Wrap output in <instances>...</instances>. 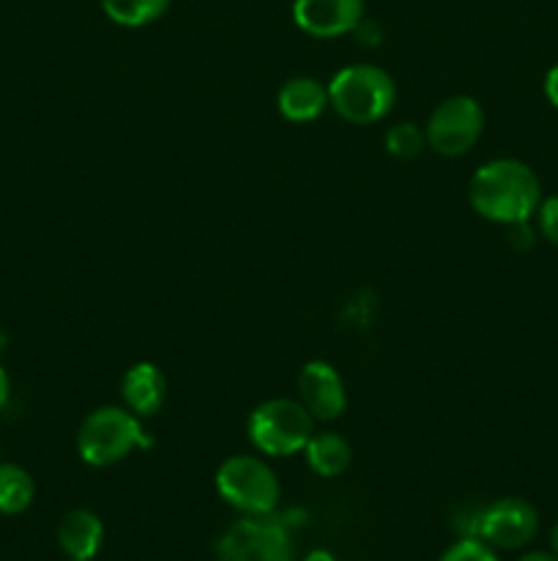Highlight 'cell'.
Wrapping results in <instances>:
<instances>
[{
    "instance_id": "cell-1",
    "label": "cell",
    "mask_w": 558,
    "mask_h": 561,
    "mask_svg": "<svg viewBox=\"0 0 558 561\" xmlns=\"http://www.w3.org/2000/svg\"><path fill=\"white\" fill-rule=\"evenodd\" d=\"M468 201L490 222L525 225L539 211L542 186L534 170L520 159H492L470 179Z\"/></svg>"
},
{
    "instance_id": "cell-22",
    "label": "cell",
    "mask_w": 558,
    "mask_h": 561,
    "mask_svg": "<svg viewBox=\"0 0 558 561\" xmlns=\"http://www.w3.org/2000/svg\"><path fill=\"white\" fill-rule=\"evenodd\" d=\"M520 561H558L556 553H547V551H534V553H525L520 557Z\"/></svg>"
},
{
    "instance_id": "cell-20",
    "label": "cell",
    "mask_w": 558,
    "mask_h": 561,
    "mask_svg": "<svg viewBox=\"0 0 558 561\" xmlns=\"http://www.w3.org/2000/svg\"><path fill=\"white\" fill-rule=\"evenodd\" d=\"M545 96H547V102H550L553 107L558 110V64L553 66L550 71H547V77H545Z\"/></svg>"
},
{
    "instance_id": "cell-21",
    "label": "cell",
    "mask_w": 558,
    "mask_h": 561,
    "mask_svg": "<svg viewBox=\"0 0 558 561\" xmlns=\"http://www.w3.org/2000/svg\"><path fill=\"white\" fill-rule=\"evenodd\" d=\"M9 392H11L9 373H5V367L0 365V409H3V405H5V400H9Z\"/></svg>"
},
{
    "instance_id": "cell-9",
    "label": "cell",
    "mask_w": 558,
    "mask_h": 561,
    "mask_svg": "<svg viewBox=\"0 0 558 561\" xmlns=\"http://www.w3.org/2000/svg\"><path fill=\"white\" fill-rule=\"evenodd\" d=\"M364 20V0H293V22L317 38H337Z\"/></svg>"
},
{
    "instance_id": "cell-7",
    "label": "cell",
    "mask_w": 558,
    "mask_h": 561,
    "mask_svg": "<svg viewBox=\"0 0 558 561\" xmlns=\"http://www.w3.org/2000/svg\"><path fill=\"white\" fill-rule=\"evenodd\" d=\"M485 131L481 104L470 96H449L432 110L425 126L427 146L441 157H463Z\"/></svg>"
},
{
    "instance_id": "cell-5",
    "label": "cell",
    "mask_w": 558,
    "mask_h": 561,
    "mask_svg": "<svg viewBox=\"0 0 558 561\" xmlns=\"http://www.w3.org/2000/svg\"><path fill=\"white\" fill-rule=\"evenodd\" d=\"M217 491L244 515H271L279 504L277 474L252 455H233L219 466Z\"/></svg>"
},
{
    "instance_id": "cell-19",
    "label": "cell",
    "mask_w": 558,
    "mask_h": 561,
    "mask_svg": "<svg viewBox=\"0 0 558 561\" xmlns=\"http://www.w3.org/2000/svg\"><path fill=\"white\" fill-rule=\"evenodd\" d=\"M536 219H539V230L550 244L558 247V195L547 197V201L539 203V211H536Z\"/></svg>"
},
{
    "instance_id": "cell-12",
    "label": "cell",
    "mask_w": 558,
    "mask_h": 561,
    "mask_svg": "<svg viewBox=\"0 0 558 561\" xmlns=\"http://www.w3.org/2000/svg\"><path fill=\"white\" fill-rule=\"evenodd\" d=\"M120 392H124V400L131 414L153 416L162 411L164 400H167V378H164V373L156 365L140 362V365L129 367Z\"/></svg>"
},
{
    "instance_id": "cell-11",
    "label": "cell",
    "mask_w": 558,
    "mask_h": 561,
    "mask_svg": "<svg viewBox=\"0 0 558 561\" xmlns=\"http://www.w3.org/2000/svg\"><path fill=\"white\" fill-rule=\"evenodd\" d=\"M104 542V524L91 510H71L58 524V546L71 561H93Z\"/></svg>"
},
{
    "instance_id": "cell-17",
    "label": "cell",
    "mask_w": 558,
    "mask_h": 561,
    "mask_svg": "<svg viewBox=\"0 0 558 561\" xmlns=\"http://www.w3.org/2000/svg\"><path fill=\"white\" fill-rule=\"evenodd\" d=\"M425 146L427 137L416 124H397L386 131V151L397 159H416Z\"/></svg>"
},
{
    "instance_id": "cell-4",
    "label": "cell",
    "mask_w": 558,
    "mask_h": 561,
    "mask_svg": "<svg viewBox=\"0 0 558 561\" xmlns=\"http://www.w3.org/2000/svg\"><path fill=\"white\" fill-rule=\"evenodd\" d=\"M246 433L257 453L271 455V458H290L306 447L315 433V420L301 400L274 398L252 411Z\"/></svg>"
},
{
    "instance_id": "cell-16",
    "label": "cell",
    "mask_w": 558,
    "mask_h": 561,
    "mask_svg": "<svg viewBox=\"0 0 558 561\" xmlns=\"http://www.w3.org/2000/svg\"><path fill=\"white\" fill-rule=\"evenodd\" d=\"M104 14L124 27H140L159 20L170 9V0H102Z\"/></svg>"
},
{
    "instance_id": "cell-14",
    "label": "cell",
    "mask_w": 558,
    "mask_h": 561,
    "mask_svg": "<svg viewBox=\"0 0 558 561\" xmlns=\"http://www.w3.org/2000/svg\"><path fill=\"white\" fill-rule=\"evenodd\" d=\"M306 463L317 477H339L348 471L350 460H353V449L345 442L339 433L323 431L312 433V438L304 447Z\"/></svg>"
},
{
    "instance_id": "cell-8",
    "label": "cell",
    "mask_w": 558,
    "mask_h": 561,
    "mask_svg": "<svg viewBox=\"0 0 558 561\" xmlns=\"http://www.w3.org/2000/svg\"><path fill=\"white\" fill-rule=\"evenodd\" d=\"M536 531H539V515H536L534 504L518 496L492 502L490 507L476 515L474 526H470V537H479L490 548H501V551L525 548L534 540Z\"/></svg>"
},
{
    "instance_id": "cell-13",
    "label": "cell",
    "mask_w": 558,
    "mask_h": 561,
    "mask_svg": "<svg viewBox=\"0 0 558 561\" xmlns=\"http://www.w3.org/2000/svg\"><path fill=\"white\" fill-rule=\"evenodd\" d=\"M279 113L295 124H306L326 113L328 104V85H323L315 77H293L279 88L277 96Z\"/></svg>"
},
{
    "instance_id": "cell-24",
    "label": "cell",
    "mask_w": 558,
    "mask_h": 561,
    "mask_svg": "<svg viewBox=\"0 0 558 561\" xmlns=\"http://www.w3.org/2000/svg\"><path fill=\"white\" fill-rule=\"evenodd\" d=\"M550 542H553V553L558 557V524H556V529L550 531Z\"/></svg>"
},
{
    "instance_id": "cell-15",
    "label": "cell",
    "mask_w": 558,
    "mask_h": 561,
    "mask_svg": "<svg viewBox=\"0 0 558 561\" xmlns=\"http://www.w3.org/2000/svg\"><path fill=\"white\" fill-rule=\"evenodd\" d=\"M36 496V482L22 466L0 463V513L20 515L25 513Z\"/></svg>"
},
{
    "instance_id": "cell-6",
    "label": "cell",
    "mask_w": 558,
    "mask_h": 561,
    "mask_svg": "<svg viewBox=\"0 0 558 561\" xmlns=\"http://www.w3.org/2000/svg\"><path fill=\"white\" fill-rule=\"evenodd\" d=\"M217 561H293V542L271 515H246L217 542Z\"/></svg>"
},
{
    "instance_id": "cell-23",
    "label": "cell",
    "mask_w": 558,
    "mask_h": 561,
    "mask_svg": "<svg viewBox=\"0 0 558 561\" xmlns=\"http://www.w3.org/2000/svg\"><path fill=\"white\" fill-rule=\"evenodd\" d=\"M304 561H337V559H334L328 551H312V553H306Z\"/></svg>"
},
{
    "instance_id": "cell-2",
    "label": "cell",
    "mask_w": 558,
    "mask_h": 561,
    "mask_svg": "<svg viewBox=\"0 0 558 561\" xmlns=\"http://www.w3.org/2000/svg\"><path fill=\"white\" fill-rule=\"evenodd\" d=\"M394 102H397V85L381 66H345L328 82V104L348 124H377L392 113Z\"/></svg>"
},
{
    "instance_id": "cell-18",
    "label": "cell",
    "mask_w": 558,
    "mask_h": 561,
    "mask_svg": "<svg viewBox=\"0 0 558 561\" xmlns=\"http://www.w3.org/2000/svg\"><path fill=\"white\" fill-rule=\"evenodd\" d=\"M438 561H498V557L479 537H463L452 548H446V553Z\"/></svg>"
},
{
    "instance_id": "cell-10",
    "label": "cell",
    "mask_w": 558,
    "mask_h": 561,
    "mask_svg": "<svg viewBox=\"0 0 558 561\" xmlns=\"http://www.w3.org/2000/svg\"><path fill=\"white\" fill-rule=\"evenodd\" d=\"M299 398L304 409L310 411L312 420L334 422L345 414L348 405V392L328 362H310L299 373Z\"/></svg>"
},
{
    "instance_id": "cell-3",
    "label": "cell",
    "mask_w": 558,
    "mask_h": 561,
    "mask_svg": "<svg viewBox=\"0 0 558 561\" xmlns=\"http://www.w3.org/2000/svg\"><path fill=\"white\" fill-rule=\"evenodd\" d=\"M151 444L140 416L118 405L91 411L77 431V453L88 466H96V469L120 463L129 458L131 449H148Z\"/></svg>"
}]
</instances>
